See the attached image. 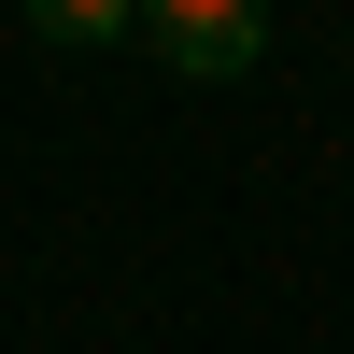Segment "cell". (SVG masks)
Wrapping results in <instances>:
<instances>
[{
	"label": "cell",
	"mask_w": 354,
	"mask_h": 354,
	"mask_svg": "<svg viewBox=\"0 0 354 354\" xmlns=\"http://www.w3.org/2000/svg\"><path fill=\"white\" fill-rule=\"evenodd\" d=\"M142 43L185 85H241L255 57H270V0H142Z\"/></svg>",
	"instance_id": "6da1fadb"
},
{
	"label": "cell",
	"mask_w": 354,
	"mask_h": 354,
	"mask_svg": "<svg viewBox=\"0 0 354 354\" xmlns=\"http://www.w3.org/2000/svg\"><path fill=\"white\" fill-rule=\"evenodd\" d=\"M28 28H43V43H128L142 0H28Z\"/></svg>",
	"instance_id": "7a4b0ae2"
}]
</instances>
